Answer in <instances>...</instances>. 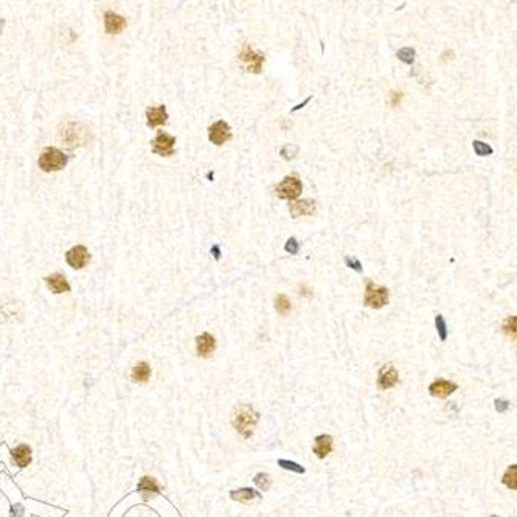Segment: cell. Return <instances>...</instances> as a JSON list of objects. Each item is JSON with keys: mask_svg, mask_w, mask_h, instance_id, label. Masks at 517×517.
<instances>
[{"mask_svg": "<svg viewBox=\"0 0 517 517\" xmlns=\"http://www.w3.org/2000/svg\"><path fill=\"white\" fill-rule=\"evenodd\" d=\"M212 252H215V253H216V255H215V256H216V260H219V258H221V252H219V247H218V246H215Z\"/></svg>", "mask_w": 517, "mask_h": 517, "instance_id": "cell-35", "label": "cell"}, {"mask_svg": "<svg viewBox=\"0 0 517 517\" xmlns=\"http://www.w3.org/2000/svg\"><path fill=\"white\" fill-rule=\"evenodd\" d=\"M87 137H89L87 128H84L82 125H78V123H68L61 131V139L70 148L84 145L85 140H87Z\"/></svg>", "mask_w": 517, "mask_h": 517, "instance_id": "cell-5", "label": "cell"}, {"mask_svg": "<svg viewBox=\"0 0 517 517\" xmlns=\"http://www.w3.org/2000/svg\"><path fill=\"white\" fill-rule=\"evenodd\" d=\"M284 250L289 253V255H297L298 250H300V243L295 239V238H289L286 241V244H284Z\"/></svg>", "mask_w": 517, "mask_h": 517, "instance_id": "cell-30", "label": "cell"}, {"mask_svg": "<svg viewBox=\"0 0 517 517\" xmlns=\"http://www.w3.org/2000/svg\"><path fill=\"white\" fill-rule=\"evenodd\" d=\"M398 58L405 64H413V61H415V50L410 48V47H405V48L398 51Z\"/></svg>", "mask_w": 517, "mask_h": 517, "instance_id": "cell-27", "label": "cell"}, {"mask_svg": "<svg viewBox=\"0 0 517 517\" xmlns=\"http://www.w3.org/2000/svg\"><path fill=\"white\" fill-rule=\"evenodd\" d=\"M67 165V156L56 149V148H47L44 149V152L41 154L39 157V168L45 172H51V171H59Z\"/></svg>", "mask_w": 517, "mask_h": 517, "instance_id": "cell-3", "label": "cell"}, {"mask_svg": "<svg viewBox=\"0 0 517 517\" xmlns=\"http://www.w3.org/2000/svg\"><path fill=\"white\" fill-rule=\"evenodd\" d=\"M472 146H474L475 154H477V156H480V157L491 156V154L494 152V149L488 143H483V142H480V140H474Z\"/></svg>", "mask_w": 517, "mask_h": 517, "instance_id": "cell-24", "label": "cell"}, {"mask_svg": "<svg viewBox=\"0 0 517 517\" xmlns=\"http://www.w3.org/2000/svg\"><path fill=\"white\" fill-rule=\"evenodd\" d=\"M238 59H239V64L244 70L252 72V73H260L266 58L261 51H258L249 45H244V48L241 50Z\"/></svg>", "mask_w": 517, "mask_h": 517, "instance_id": "cell-4", "label": "cell"}, {"mask_svg": "<svg viewBox=\"0 0 517 517\" xmlns=\"http://www.w3.org/2000/svg\"><path fill=\"white\" fill-rule=\"evenodd\" d=\"M398 382H399L398 370H396L391 364H387V365H384L381 370H379V374H377V387H379V390H388V388L394 387Z\"/></svg>", "mask_w": 517, "mask_h": 517, "instance_id": "cell-9", "label": "cell"}, {"mask_svg": "<svg viewBox=\"0 0 517 517\" xmlns=\"http://www.w3.org/2000/svg\"><path fill=\"white\" fill-rule=\"evenodd\" d=\"M289 212L292 218H300V216H311L316 213V202L311 199H301L292 202L289 206Z\"/></svg>", "mask_w": 517, "mask_h": 517, "instance_id": "cell-12", "label": "cell"}, {"mask_svg": "<svg viewBox=\"0 0 517 517\" xmlns=\"http://www.w3.org/2000/svg\"><path fill=\"white\" fill-rule=\"evenodd\" d=\"M4 24H5L4 19H0V31H2V28H4Z\"/></svg>", "mask_w": 517, "mask_h": 517, "instance_id": "cell-36", "label": "cell"}, {"mask_svg": "<svg viewBox=\"0 0 517 517\" xmlns=\"http://www.w3.org/2000/svg\"><path fill=\"white\" fill-rule=\"evenodd\" d=\"M503 485L509 489H515L517 488V466L515 464H512V466H509L506 469V472L503 474Z\"/></svg>", "mask_w": 517, "mask_h": 517, "instance_id": "cell-22", "label": "cell"}, {"mask_svg": "<svg viewBox=\"0 0 517 517\" xmlns=\"http://www.w3.org/2000/svg\"><path fill=\"white\" fill-rule=\"evenodd\" d=\"M503 331H505L506 336L515 337V317H514V316H511V317H508V319L505 320V323H503Z\"/></svg>", "mask_w": 517, "mask_h": 517, "instance_id": "cell-29", "label": "cell"}, {"mask_svg": "<svg viewBox=\"0 0 517 517\" xmlns=\"http://www.w3.org/2000/svg\"><path fill=\"white\" fill-rule=\"evenodd\" d=\"M457 388H458L457 384L446 381V379H438V381H435V382H432V384L429 385L430 394L435 396V398H441V399H444L449 394H452Z\"/></svg>", "mask_w": 517, "mask_h": 517, "instance_id": "cell-11", "label": "cell"}, {"mask_svg": "<svg viewBox=\"0 0 517 517\" xmlns=\"http://www.w3.org/2000/svg\"><path fill=\"white\" fill-rule=\"evenodd\" d=\"M132 381L134 382H148L151 377V367L148 362H139L132 368Z\"/></svg>", "mask_w": 517, "mask_h": 517, "instance_id": "cell-21", "label": "cell"}, {"mask_svg": "<svg viewBox=\"0 0 517 517\" xmlns=\"http://www.w3.org/2000/svg\"><path fill=\"white\" fill-rule=\"evenodd\" d=\"M401 99H402V92H398V90H391L390 95H388V105L391 108H398L401 105Z\"/></svg>", "mask_w": 517, "mask_h": 517, "instance_id": "cell-31", "label": "cell"}, {"mask_svg": "<svg viewBox=\"0 0 517 517\" xmlns=\"http://www.w3.org/2000/svg\"><path fill=\"white\" fill-rule=\"evenodd\" d=\"M137 489H139L140 495L145 498V500H149V498H152L154 495H157L160 492V486L157 483V480L152 478V477H148V475L140 478Z\"/></svg>", "mask_w": 517, "mask_h": 517, "instance_id": "cell-13", "label": "cell"}, {"mask_svg": "<svg viewBox=\"0 0 517 517\" xmlns=\"http://www.w3.org/2000/svg\"><path fill=\"white\" fill-rule=\"evenodd\" d=\"M290 307H292L290 300L286 295H283V294L277 295V298H275V309H277V313L280 316H287L290 313Z\"/></svg>", "mask_w": 517, "mask_h": 517, "instance_id": "cell-23", "label": "cell"}, {"mask_svg": "<svg viewBox=\"0 0 517 517\" xmlns=\"http://www.w3.org/2000/svg\"><path fill=\"white\" fill-rule=\"evenodd\" d=\"M11 457L19 468H27L31 463V447L28 444H19L11 451Z\"/></svg>", "mask_w": 517, "mask_h": 517, "instance_id": "cell-15", "label": "cell"}, {"mask_svg": "<svg viewBox=\"0 0 517 517\" xmlns=\"http://www.w3.org/2000/svg\"><path fill=\"white\" fill-rule=\"evenodd\" d=\"M253 480H255V483H256V486H258V488H260L261 491H267V489L270 488V483H272V480H270V477H269L267 474H264V472H260V474H256Z\"/></svg>", "mask_w": 517, "mask_h": 517, "instance_id": "cell-25", "label": "cell"}, {"mask_svg": "<svg viewBox=\"0 0 517 517\" xmlns=\"http://www.w3.org/2000/svg\"><path fill=\"white\" fill-rule=\"evenodd\" d=\"M495 408H497V411H506L509 408V402L503 401V399H497L495 401Z\"/></svg>", "mask_w": 517, "mask_h": 517, "instance_id": "cell-33", "label": "cell"}, {"mask_svg": "<svg viewBox=\"0 0 517 517\" xmlns=\"http://www.w3.org/2000/svg\"><path fill=\"white\" fill-rule=\"evenodd\" d=\"M230 497L235 502L247 503V502L255 500V498H261V494L255 489H252V488H241V489H233L230 492Z\"/></svg>", "mask_w": 517, "mask_h": 517, "instance_id": "cell-20", "label": "cell"}, {"mask_svg": "<svg viewBox=\"0 0 517 517\" xmlns=\"http://www.w3.org/2000/svg\"><path fill=\"white\" fill-rule=\"evenodd\" d=\"M345 264H347L348 267H351L353 270H356V272H362V264H360V261L357 260V258H354V256H347V258H345Z\"/></svg>", "mask_w": 517, "mask_h": 517, "instance_id": "cell-32", "label": "cell"}, {"mask_svg": "<svg viewBox=\"0 0 517 517\" xmlns=\"http://www.w3.org/2000/svg\"><path fill=\"white\" fill-rule=\"evenodd\" d=\"M151 143H152V151L154 152L159 154V156L168 157V156H172V152H174L176 139L172 135H169V134L160 132Z\"/></svg>", "mask_w": 517, "mask_h": 517, "instance_id": "cell-8", "label": "cell"}, {"mask_svg": "<svg viewBox=\"0 0 517 517\" xmlns=\"http://www.w3.org/2000/svg\"><path fill=\"white\" fill-rule=\"evenodd\" d=\"M89 252L84 246H76L73 249H70L65 255V260L68 263V266H72L73 269H82L85 264L89 263Z\"/></svg>", "mask_w": 517, "mask_h": 517, "instance_id": "cell-10", "label": "cell"}, {"mask_svg": "<svg viewBox=\"0 0 517 517\" xmlns=\"http://www.w3.org/2000/svg\"><path fill=\"white\" fill-rule=\"evenodd\" d=\"M331 451H333V437L319 435L316 438V444H314V454L319 458H325V457H328V454Z\"/></svg>", "mask_w": 517, "mask_h": 517, "instance_id": "cell-19", "label": "cell"}, {"mask_svg": "<svg viewBox=\"0 0 517 517\" xmlns=\"http://www.w3.org/2000/svg\"><path fill=\"white\" fill-rule=\"evenodd\" d=\"M105 27H106L108 33L117 34V33H120L126 27V21H125V17L118 16V14H115L112 11H108L105 14Z\"/></svg>", "mask_w": 517, "mask_h": 517, "instance_id": "cell-18", "label": "cell"}, {"mask_svg": "<svg viewBox=\"0 0 517 517\" xmlns=\"http://www.w3.org/2000/svg\"><path fill=\"white\" fill-rule=\"evenodd\" d=\"M22 515H24V506L22 505L17 503L11 508V517H22Z\"/></svg>", "mask_w": 517, "mask_h": 517, "instance_id": "cell-34", "label": "cell"}, {"mask_svg": "<svg viewBox=\"0 0 517 517\" xmlns=\"http://www.w3.org/2000/svg\"><path fill=\"white\" fill-rule=\"evenodd\" d=\"M491 517H498V515H491Z\"/></svg>", "mask_w": 517, "mask_h": 517, "instance_id": "cell-37", "label": "cell"}, {"mask_svg": "<svg viewBox=\"0 0 517 517\" xmlns=\"http://www.w3.org/2000/svg\"><path fill=\"white\" fill-rule=\"evenodd\" d=\"M388 298H390V294H388L387 287H384L381 284H376L373 281L367 283L365 297H364V303H365L367 307L381 309V307H384L388 303Z\"/></svg>", "mask_w": 517, "mask_h": 517, "instance_id": "cell-2", "label": "cell"}, {"mask_svg": "<svg viewBox=\"0 0 517 517\" xmlns=\"http://www.w3.org/2000/svg\"><path fill=\"white\" fill-rule=\"evenodd\" d=\"M278 466H281L283 469L292 471V472H297V474H303L304 472V468L301 466V464L294 463V461H290V460H278Z\"/></svg>", "mask_w": 517, "mask_h": 517, "instance_id": "cell-26", "label": "cell"}, {"mask_svg": "<svg viewBox=\"0 0 517 517\" xmlns=\"http://www.w3.org/2000/svg\"><path fill=\"white\" fill-rule=\"evenodd\" d=\"M301 189H303V185H301V180L298 177L287 176L277 186H275V194H277L280 199L292 200V199H297L300 196Z\"/></svg>", "mask_w": 517, "mask_h": 517, "instance_id": "cell-6", "label": "cell"}, {"mask_svg": "<svg viewBox=\"0 0 517 517\" xmlns=\"http://www.w3.org/2000/svg\"><path fill=\"white\" fill-rule=\"evenodd\" d=\"M435 325H437V331H438L440 339L444 342V340L447 339V325H446L443 316H437V317H435Z\"/></svg>", "mask_w": 517, "mask_h": 517, "instance_id": "cell-28", "label": "cell"}, {"mask_svg": "<svg viewBox=\"0 0 517 517\" xmlns=\"http://www.w3.org/2000/svg\"><path fill=\"white\" fill-rule=\"evenodd\" d=\"M146 118H148V125L151 128L156 126H162L166 123L168 120V112L165 106H156V108H149L146 111Z\"/></svg>", "mask_w": 517, "mask_h": 517, "instance_id": "cell-16", "label": "cell"}, {"mask_svg": "<svg viewBox=\"0 0 517 517\" xmlns=\"http://www.w3.org/2000/svg\"><path fill=\"white\" fill-rule=\"evenodd\" d=\"M215 350H216V339L212 334L203 333L196 339V351L200 357H209Z\"/></svg>", "mask_w": 517, "mask_h": 517, "instance_id": "cell-14", "label": "cell"}, {"mask_svg": "<svg viewBox=\"0 0 517 517\" xmlns=\"http://www.w3.org/2000/svg\"><path fill=\"white\" fill-rule=\"evenodd\" d=\"M258 421H260V413L255 411L253 407L249 404L239 405L238 410L235 411L233 418H232L235 429L244 438H250L253 435V429H255Z\"/></svg>", "mask_w": 517, "mask_h": 517, "instance_id": "cell-1", "label": "cell"}, {"mask_svg": "<svg viewBox=\"0 0 517 517\" xmlns=\"http://www.w3.org/2000/svg\"><path fill=\"white\" fill-rule=\"evenodd\" d=\"M209 139L212 143L221 146L226 142H229L232 139V128L229 123H226L224 120H219V122L213 123L209 128Z\"/></svg>", "mask_w": 517, "mask_h": 517, "instance_id": "cell-7", "label": "cell"}, {"mask_svg": "<svg viewBox=\"0 0 517 517\" xmlns=\"http://www.w3.org/2000/svg\"><path fill=\"white\" fill-rule=\"evenodd\" d=\"M45 283L48 286V289L55 294H62V292H68L70 290V284H68L67 278L61 273H53L50 277L45 278Z\"/></svg>", "mask_w": 517, "mask_h": 517, "instance_id": "cell-17", "label": "cell"}]
</instances>
